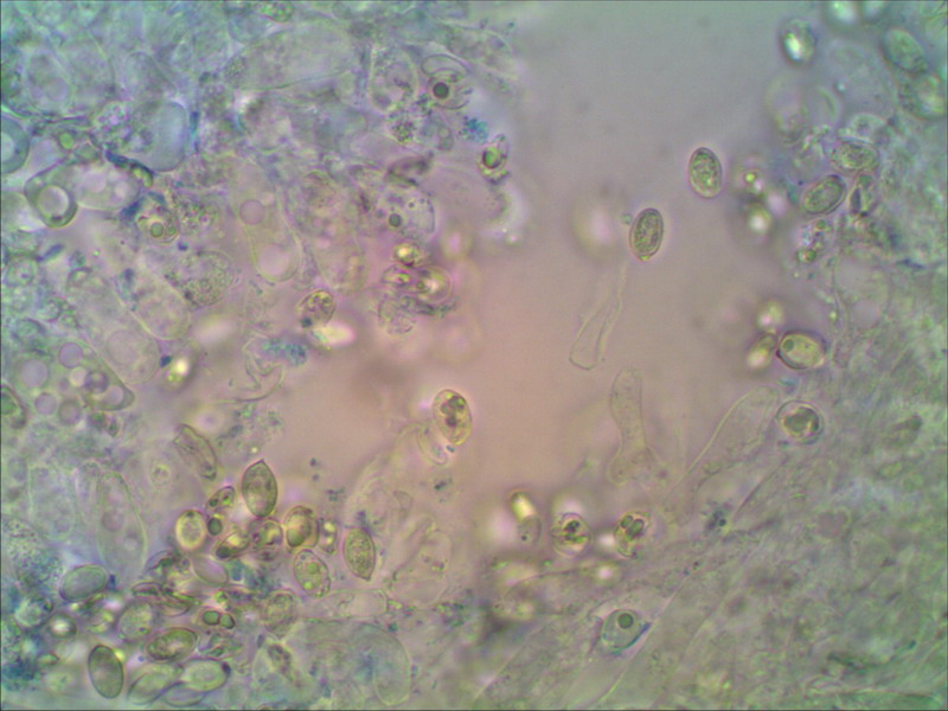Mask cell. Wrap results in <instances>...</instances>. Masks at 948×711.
Masks as SVG:
<instances>
[{"label":"cell","mask_w":948,"mask_h":711,"mask_svg":"<svg viewBox=\"0 0 948 711\" xmlns=\"http://www.w3.org/2000/svg\"><path fill=\"white\" fill-rule=\"evenodd\" d=\"M435 422L448 443L460 446L471 437L473 418L469 402L452 389L441 390L432 406Z\"/></svg>","instance_id":"cell-1"},{"label":"cell","mask_w":948,"mask_h":711,"mask_svg":"<svg viewBox=\"0 0 948 711\" xmlns=\"http://www.w3.org/2000/svg\"><path fill=\"white\" fill-rule=\"evenodd\" d=\"M241 493L247 509L254 517L265 520L273 514L278 503L279 485L266 461H256L243 473Z\"/></svg>","instance_id":"cell-2"},{"label":"cell","mask_w":948,"mask_h":711,"mask_svg":"<svg viewBox=\"0 0 948 711\" xmlns=\"http://www.w3.org/2000/svg\"><path fill=\"white\" fill-rule=\"evenodd\" d=\"M87 672L92 687L105 700L113 701L125 687L124 663L110 646L96 645L87 658Z\"/></svg>","instance_id":"cell-3"},{"label":"cell","mask_w":948,"mask_h":711,"mask_svg":"<svg viewBox=\"0 0 948 711\" xmlns=\"http://www.w3.org/2000/svg\"><path fill=\"white\" fill-rule=\"evenodd\" d=\"M181 674V666L174 663H160L145 670L128 689V702L134 706H147L155 702L181 678Z\"/></svg>","instance_id":"cell-4"},{"label":"cell","mask_w":948,"mask_h":711,"mask_svg":"<svg viewBox=\"0 0 948 711\" xmlns=\"http://www.w3.org/2000/svg\"><path fill=\"white\" fill-rule=\"evenodd\" d=\"M688 177L690 187L696 195L706 200H713L721 194L723 187L721 160L708 147H700L691 155Z\"/></svg>","instance_id":"cell-5"},{"label":"cell","mask_w":948,"mask_h":711,"mask_svg":"<svg viewBox=\"0 0 948 711\" xmlns=\"http://www.w3.org/2000/svg\"><path fill=\"white\" fill-rule=\"evenodd\" d=\"M198 645V634L188 627H171L146 645V656L157 663H176L190 657Z\"/></svg>","instance_id":"cell-6"},{"label":"cell","mask_w":948,"mask_h":711,"mask_svg":"<svg viewBox=\"0 0 948 711\" xmlns=\"http://www.w3.org/2000/svg\"><path fill=\"white\" fill-rule=\"evenodd\" d=\"M665 233L661 211L648 208L640 211L630 232V248L640 261L648 262L662 247Z\"/></svg>","instance_id":"cell-7"},{"label":"cell","mask_w":948,"mask_h":711,"mask_svg":"<svg viewBox=\"0 0 948 711\" xmlns=\"http://www.w3.org/2000/svg\"><path fill=\"white\" fill-rule=\"evenodd\" d=\"M110 574L98 565H82L63 576L60 595L64 601L80 602L99 597L105 591Z\"/></svg>","instance_id":"cell-8"},{"label":"cell","mask_w":948,"mask_h":711,"mask_svg":"<svg viewBox=\"0 0 948 711\" xmlns=\"http://www.w3.org/2000/svg\"><path fill=\"white\" fill-rule=\"evenodd\" d=\"M175 445L192 470L207 480H214L217 474V461L213 447L194 429L182 426L177 432Z\"/></svg>","instance_id":"cell-9"},{"label":"cell","mask_w":948,"mask_h":711,"mask_svg":"<svg viewBox=\"0 0 948 711\" xmlns=\"http://www.w3.org/2000/svg\"><path fill=\"white\" fill-rule=\"evenodd\" d=\"M343 557L351 574L356 578L370 581L376 568V547L373 537L367 530L352 528L345 535Z\"/></svg>","instance_id":"cell-10"},{"label":"cell","mask_w":948,"mask_h":711,"mask_svg":"<svg viewBox=\"0 0 948 711\" xmlns=\"http://www.w3.org/2000/svg\"><path fill=\"white\" fill-rule=\"evenodd\" d=\"M294 578L306 595L313 599L326 597L331 589V575L326 563L310 549H301L294 559Z\"/></svg>","instance_id":"cell-11"},{"label":"cell","mask_w":948,"mask_h":711,"mask_svg":"<svg viewBox=\"0 0 948 711\" xmlns=\"http://www.w3.org/2000/svg\"><path fill=\"white\" fill-rule=\"evenodd\" d=\"M132 592L139 600L150 602L157 611L166 616H181L191 610L195 600L189 595L177 591L166 582L147 581L132 588Z\"/></svg>","instance_id":"cell-12"},{"label":"cell","mask_w":948,"mask_h":711,"mask_svg":"<svg viewBox=\"0 0 948 711\" xmlns=\"http://www.w3.org/2000/svg\"><path fill=\"white\" fill-rule=\"evenodd\" d=\"M229 678V668L216 658L194 659L182 666L179 681L201 694L223 687Z\"/></svg>","instance_id":"cell-13"},{"label":"cell","mask_w":948,"mask_h":711,"mask_svg":"<svg viewBox=\"0 0 948 711\" xmlns=\"http://www.w3.org/2000/svg\"><path fill=\"white\" fill-rule=\"evenodd\" d=\"M157 621V608L150 602L140 600L121 613L117 624L119 636L127 642H139L150 636Z\"/></svg>","instance_id":"cell-14"},{"label":"cell","mask_w":948,"mask_h":711,"mask_svg":"<svg viewBox=\"0 0 948 711\" xmlns=\"http://www.w3.org/2000/svg\"><path fill=\"white\" fill-rule=\"evenodd\" d=\"M285 537L292 549H309L319 541V525L315 515L305 506H296L286 515Z\"/></svg>","instance_id":"cell-15"},{"label":"cell","mask_w":948,"mask_h":711,"mask_svg":"<svg viewBox=\"0 0 948 711\" xmlns=\"http://www.w3.org/2000/svg\"><path fill=\"white\" fill-rule=\"evenodd\" d=\"M296 619V599L290 592L273 593L262 608V620L268 631L278 637H283L290 632Z\"/></svg>","instance_id":"cell-16"},{"label":"cell","mask_w":948,"mask_h":711,"mask_svg":"<svg viewBox=\"0 0 948 711\" xmlns=\"http://www.w3.org/2000/svg\"><path fill=\"white\" fill-rule=\"evenodd\" d=\"M845 195L842 178L828 176L806 192L804 208L813 215H823L834 210Z\"/></svg>","instance_id":"cell-17"},{"label":"cell","mask_w":948,"mask_h":711,"mask_svg":"<svg viewBox=\"0 0 948 711\" xmlns=\"http://www.w3.org/2000/svg\"><path fill=\"white\" fill-rule=\"evenodd\" d=\"M190 568L191 563L183 554L176 550H165L152 557L147 563L145 573L152 580L171 584V581L189 574Z\"/></svg>","instance_id":"cell-18"},{"label":"cell","mask_w":948,"mask_h":711,"mask_svg":"<svg viewBox=\"0 0 948 711\" xmlns=\"http://www.w3.org/2000/svg\"><path fill=\"white\" fill-rule=\"evenodd\" d=\"M208 534V522L202 512L192 509L179 516L176 523V536L182 548L187 550L201 548Z\"/></svg>","instance_id":"cell-19"},{"label":"cell","mask_w":948,"mask_h":711,"mask_svg":"<svg viewBox=\"0 0 948 711\" xmlns=\"http://www.w3.org/2000/svg\"><path fill=\"white\" fill-rule=\"evenodd\" d=\"M37 665L30 658L18 657L4 666V683H9V689L21 690L34 681Z\"/></svg>","instance_id":"cell-20"},{"label":"cell","mask_w":948,"mask_h":711,"mask_svg":"<svg viewBox=\"0 0 948 711\" xmlns=\"http://www.w3.org/2000/svg\"><path fill=\"white\" fill-rule=\"evenodd\" d=\"M53 611V605L49 601L32 598L24 601V604L18 610L17 619L24 626H40L47 623L50 612Z\"/></svg>","instance_id":"cell-21"},{"label":"cell","mask_w":948,"mask_h":711,"mask_svg":"<svg viewBox=\"0 0 948 711\" xmlns=\"http://www.w3.org/2000/svg\"><path fill=\"white\" fill-rule=\"evenodd\" d=\"M249 543H251V538L242 534L241 531H233V533L224 537L220 543L216 544L214 556L217 560L233 559L237 554L247 549Z\"/></svg>","instance_id":"cell-22"},{"label":"cell","mask_w":948,"mask_h":711,"mask_svg":"<svg viewBox=\"0 0 948 711\" xmlns=\"http://www.w3.org/2000/svg\"><path fill=\"white\" fill-rule=\"evenodd\" d=\"M203 696L204 694L198 693V691L188 687L187 684L179 681V683H175L166 691L164 698L166 703L170 704V706L188 707L200 703L203 700Z\"/></svg>","instance_id":"cell-23"},{"label":"cell","mask_w":948,"mask_h":711,"mask_svg":"<svg viewBox=\"0 0 948 711\" xmlns=\"http://www.w3.org/2000/svg\"><path fill=\"white\" fill-rule=\"evenodd\" d=\"M283 538V529L278 523L267 521L261 523L255 528L251 536L253 546L258 549H266L277 546Z\"/></svg>","instance_id":"cell-24"},{"label":"cell","mask_w":948,"mask_h":711,"mask_svg":"<svg viewBox=\"0 0 948 711\" xmlns=\"http://www.w3.org/2000/svg\"><path fill=\"white\" fill-rule=\"evenodd\" d=\"M47 631L51 637L56 639H68L78 633V625L75 620L64 613H57L47 621Z\"/></svg>","instance_id":"cell-25"},{"label":"cell","mask_w":948,"mask_h":711,"mask_svg":"<svg viewBox=\"0 0 948 711\" xmlns=\"http://www.w3.org/2000/svg\"><path fill=\"white\" fill-rule=\"evenodd\" d=\"M88 619L89 630L93 633H106L118 624L119 618L110 608L100 607L91 611Z\"/></svg>","instance_id":"cell-26"},{"label":"cell","mask_w":948,"mask_h":711,"mask_svg":"<svg viewBox=\"0 0 948 711\" xmlns=\"http://www.w3.org/2000/svg\"><path fill=\"white\" fill-rule=\"evenodd\" d=\"M235 498L236 491L233 486H224V488L216 491L214 495L209 498L207 509L213 512L226 510L230 508V506H233Z\"/></svg>","instance_id":"cell-27"},{"label":"cell","mask_w":948,"mask_h":711,"mask_svg":"<svg viewBox=\"0 0 948 711\" xmlns=\"http://www.w3.org/2000/svg\"><path fill=\"white\" fill-rule=\"evenodd\" d=\"M198 619L207 627H222V629L232 630L235 626V620L230 614L216 610L203 611Z\"/></svg>","instance_id":"cell-28"},{"label":"cell","mask_w":948,"mask_h":711,"mask_svg":"<svg viewBox=\"0 0 948 711\" xmlns=\"http://www.w3.org/2000/svg\"><path fill=\"white\" fill-rule=\"evenodd\" d=\"M224 529L223 521L219 516L211 517L208 521V533L210 536L216 537L221 535Z\"/></svg>","instance_id":"cell-29"}]
</instances>
